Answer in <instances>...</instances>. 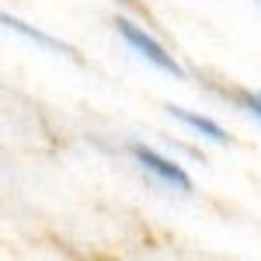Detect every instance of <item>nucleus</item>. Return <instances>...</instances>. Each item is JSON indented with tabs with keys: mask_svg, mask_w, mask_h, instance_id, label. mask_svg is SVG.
I'll return each instance as SVG.
<instances>
[{
	"mask_svg": "<svg viewBox=\"0 0 261 261\" xmlns=\"http://www.w3.org/2000/svg\"><path fill=\"white\" fill-rule=\"evenodd\" d=\"M115 32H119L122 42H125L133 53H140L150 66H157L161 73H171L174 81H185V66H181V63L164 49L161 42L143 28V24H136V21H129V18H122V14H119V18H115Z\"/></svg>",
	"mask_w": 261,
	"mask_h": 261,
	"instance_id": "f257e3e1",
	"label": "nucleus"
},
{
	"mask_svg": "<svg viewBox=\"0 0 261 261\" xmlns=\"http://www.w3.org/2000/svg\"><path fill=\"white\" fill-rule=\"evenodd\" d=\"M129 153H133V161L140 164L143 171H150L157 181H164V185H171V188H178V192H192V178H188V171L181 167L178 161H171V157H164V153H157L153 146H146V143H129Z\"/></svg>",
	"mask_w": 261,
	"mask_h": 261,
	"instance_id": "f03ea898",
	"label": "nucleus"
},
{
	"mask_svg": "<svg viewBox=\"0 0 261 261\" xmlns=\"http://www.w3.org/2000/svg\"><path fill=\"white\" fill-rule=\"evenodd\" d=\"M0 24H4L7 32H18L21 39L35 42V45H45V49H53V53H63V56H70V60H81V56L73 53V45H66V42L45 35L42 28H35V24H28V21H21V18H14V14H7V11H0Z\"/></svg>",
	"mask_w": 261,
	"mask_h": 261,
	"instance_id": "7ed1b4c3",
	"label": "nucleus"
},
{
	"mask_svg": "<svg viewBox=\"0 0 261 261\" xmlns=\"http://www.w3.org/2000/svg\"><path fill=\"white\" fill-rule=\"evenodd\" d=\"M167 115H171V119H178L181 125H188L192 133H199V136H205L209 143H220V146H226V143H230V136H226V129H223L220 122H213L209 115H199V112H188V108H181V105H167Z\"/></svg>",
	"mask_w": 261,
	"mask_h": 261,
	"instance_id": "20e7f679",
	"label": "nucleus"
},
{
	"mask_svg": "<svg viewBox=\"0 0 261 261\" xmlns=\"http://www.w3.org/2000/svg\"><path fill=\"white\" fill-rule=\"evenodd\" d=\"M233 101L244 112H251L254 119H261V91H233Z\"/></svg>",
	"mask_w": 261,
	"mask_h": 261,
	"instance_id": "39448f33",
	"label": "nucleus"
}]
</instances>
